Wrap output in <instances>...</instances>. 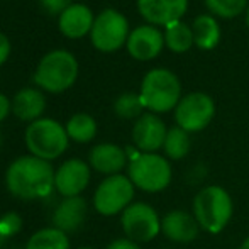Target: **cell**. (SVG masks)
I'll use <instances>...</instances> for the list:
<instances>
[{"mask_svg": "<svg viewBox=\"0 0 249 249\" xmlns=\"http://www.w3.org/2000/svg\"><path fill=\"white\" fill-rule=\"evenodd\" d=\"M194 39L200 50H213L220 41V27L212 16H198L194 20Z\"/></svg>", "mask_w": 249, "mask_h": 249, "instance_id": "cell-20", "label": "cell"}, {"mask_svg": "<svg viewBox=\"0 0 249 249\" xmlns=\"http://www.w3.org/2000/svg\"><path fill=\"white\" fill-rule=\"evenodd\" d=\"M41 5L44 7L48 14L51 16H61L70 5H71V0H41Z\"/></svg>", "mask_w": 249, "mask_h": 249, "instance_id": "cell-27", "label": "cell"}, {"mask_svg": "<svg viewBox=\"0 0 249 249\" xmlns=\"http://www.w3.org/2000/svg\"><path fill=\"white\" fill-rule=\"evenodd\" d=\"M92 10L83 3H71L61 16L58 17L59 33L68 39H80V37L90 34L93 27Z\"/></svg>", "mask_w": 249, "mask_h": 249, "instance_id": "cell-17", "label": "cell"}, {"mask_svg": "<svg viewBox=\"0 0 249 249\" xmlns=\"http://www.w3.org/2000/svg\"><path fill=\"white\" fill-rule=\"evenodd\" d=\"M65 127L68 138L75 142H82V144L90 142L97 136L95 119L90 114H85V112H78V114L71 115Z\"/></svg>", "mask_w": 249, "mask_h": 249, "instance_id": "cell-21", "label": "cell"}, {"mask_svg": "<svg viewBox=\"0 0 249 249\" xmlns=\"http://www.w3.org/2000/svg\"><path fill=\"white\" fill-rule=\"evenodd\" d=\"M26 146L29 153L44 161H53L59 158L70 144L66 127L54 119H37L31 122L26 129Z\"/></svg>", "mask_w": 249, "mask_h": 249, "instance_id": "cell-6", "label": "cell"}, {"mask_svg": "<svg viewBox=\"0 0 249 249\" xmlns=\"http://www.w3.org/2000/svg\"><path fill=\"white\" fill-rule=\"evenodd\" d=\"M188 0H138V10L153 26H170L183 17Z\"/></svg>", "mask_w": 249, "mask_h": 249, "instance_id": "cell-14", "label": "cell"}, {"mask_svg": "<svg viewBox=\"0 0 249 249\" xmlns=\"http://www.w3.org/2000/svg\"><path fill=\"white\" fill-rule=\"evenodd\" d=\"M192 213L197 219L202 231L219 234L227 227L234 213V203L229 192L219 185L203 187L194 197Z\"/></svg>", "mask_w": 249, "mask_h": 249, "instance_id": "cell-2", "label": "cell"}, {"mask_svg": "<svg viewBox=\"0 0 249 249\" xmlns=\"http://www.w3.org/2000/svg\"><path fill=\"white\" fill-rule=\"evenodd\" d=\"M121 226L125 237L134 243H149L161 232V217L146 202H132L121 213Z\"/></svg>", "mask_w": 249, "mask_h": 249, "instance_id": "cell-9", "label": "cell"}, {"mask_svg": "<svg viewBox=\"0 0 249 249\" xmlns=\"http://www.w3.org/2000/svg\"><path fill=\"white\" fill-rule=\"evenodd\" d=\"M144 108L153 114L175 110L181 100V85L173 71L156 68L146 73L139 92Z\"/></svg>", "mask_w": 249, "mask_h": 249, "instance_id": "cell-3", "label": "cell"}, {"mask_svg": "<svg viewBox=\"0 0 249 249\" xmlns=\"http://www.w3.org/2000/svg\"><path fill=\"white\" fill-rule=\"evenodd\" d=\"M10 56V41L3 33H0V66L9 59Z\"/></svg>", "mask_w": 249, "mask_h": 249, "instance_id": "cell-29", "label": "cell"}, {"mask_svg": "<svg viewBox=\"0 0 249 249\" xmlns=\"http://www.w3.org/2000/svg\"><path fill=\"white\" fill-rule=\"evenodd\" d=\"M16 249H17V248H16Z\"/></svg>", "mask_w": 249, "mask_h": 249, "instance_id": "cell-36", "label": "cell"}, {"mask_svg": "<svg viewBox=\"0 0 249 249\" xmlns=\"http://www.w3.org/2000/svg\"><path fill=\"white\" fill-rule=\"evenodd\" d=\"M44 108H46V99L39 89H22L12 99V114L22 122L31 124L41 119Z\"/></svg>", "mask_w": 249, "mask_h": 249, "instance_id": "cell-19", "label": "cell"}, {"mask_svg": "<svg viewBox=\"0 0 249 249\" xmlns=\"http://www.w3.org/2000/svg\"><path fill=\"white\" fill-rule=\"evenodd\" d=\"M205 5L215 16L231 19L248 9V0H205Z\"/></svg>", "mask_w": 249, "mask_h": 249, "instance_id": "cell-26", "label": "cell"}, {"mask_svg": "<svg viewBox=\"0 0 249 249\" xmlns=\"http://www.w3.org/2000/svg\"><path fill=\"white\" fill-rule=\"evenodd\" d=\"M127 177L139 190L158 194L170 187L173 170L166 156L158 153H138L129 161Z\"/></svg>", "mask_w": 249, "mask_h": 249, "instance_id": "cell-5", "label": "cell"}, {"mask_svg": "<svg viewBox=\"0 0 249 249\" xmlns=\"http://www.w3.org/2000/svg\"><path fill=\"white\" fill-rule=\"evenodd\" d=\"M5 187L16 198H46L54 188V168L33 154H26L9 164L5 171Z\"/></svg>", "mask_w": 249, "mask_h": 249, "instance_id": "cell-1", "label": "cell"}, {"mask_svg": "<svg viewBox=\"0 0 249 249\" xmlns=\"http://www.w3.org/2000/svg\"><path fill=\"white\" fill-rule=\"evenodd\" d=\"M90 177V164L78 158H71L59 164L54 171V188L63 198L80 197V194L89 187Z\"/></svg>", "mask_w": 249, "mask_h": 249, "instance_id": "cell-11", "label": "cell"}, {"mask_svg": "<svg viewBox=\"0 0 249 249\" xmlns=\"http://www.w3.org/2000/svg\"><path fill=\"white\" fill-rule=\"evenodd\" d=\"M89 164L92 170L102 175H119L129 164V156L125 149L112 142H100L93 146L89 154Z\"/></svg>", "mask_w": 249, "mask_h": 249, "instance_id": "cell-16", "label": "cell"}, {"mask_svg": "<svg viewBox=\"0 0 249 249\" xmlns=\"http://www.w3.org/2000/svg\"><path fill=\"white\" fill-rule=\"evenodd\" d=\"M246 24L249 27V3H248V9H246Z\"/></svg>", "mask_w": 249, "mask_h": 249, "instance_id": "cell-33", "label": "cell"}, {"mask_svg": "<svg viewBox=\"0 0 249 249\" xmlns=\"http://www.w3.org/2000/svg\"><path fill=\"white\" fill-rule=\"evenodd\" d=\"M76 249H93V248H76Z\"/></svg>", "mask_w": 249, "mask_h": 249, "instance_id": "cell-35", "label": "cell"}, {"mask_svg": "<svg viewBox=\"0 0 249 249\" xmlns=\"http://www.w3.org/2000/svg\"><path fill=\"white\" fill-rule=\"evenodd\" d=\"M24 249H70L68 234L56 227H44L29 237Z\"/></svg>", "mask_w": 249, "mask_h": 249, "instance_id": "cell-22", "label": "cell"}, {"mask_svg": "<svg viewBox=\"0 0 249 249\" xmlns=\"http://www.w3.org/2000/svg\"><path fill=\"white\" fill-rule=\"evenodd\" d=\"M200 226L194 213L187 210L175 209L161 217V234L166 239L178 244H188L200 234Z\"/></svg>", "mask_w": 249, "mask_h": 249, "instance_id": "cell-13", "label": "cell"}, {"mask_svg": "<svg viewBox=\"0 0 249 249\" xmlns=\"http://www.w3.org/2000/svg\"><path fill=\"white\" fill-rule=\"evenodd\" d=\"M194 29L187 26L185 22L178 20L170 26H166V33H164V44L170 48L173 53H187L194 46Z\"/></svg>", "mask_w": 249, "mask_h": 249, "instance_id": "cell-24", "label": "cell"}, {"mask_svg": "<svg viewBox=\"0 0 249 249\" xmlns=\"http://www.w3.org/2000/svg\"><path fill=\"white\" fill-rule=\"evenodd\" d=\"M107 249H141V246L138 243H134V241H131L129 237H119V239L112 241Z\"/></svg>", "mask_w": 249, "mask_h": 249, "instance_id": "cell-28", "label": "cell"}, {"mask_svg": "<svg viewBox=\"0 0 249 249\" xmlns=\"http://www.w3.org/2000/svg\"><path fill=\"white\" fill-rule=\"evenodd\" d=\"M237 249H249V236L243 241V243L239 244V248H237Z\"/></svg>", "mask_w": 249, "mask_h": 249, "instance_id": "cell-32", "label": "cell"}, {"mask_svg": "<svg viewBox=\"0 0 249 249\" xmlns=\"http://www.w3.org/2000/svg\"><path fill=\"white\" fill-rule=\"evenodd\" d=\"M144 104H142L139 93H122L114 102V112L121 119H136L138 121L142 115Z\"/></svg>", "mask_w": 249, "mask_h": 249, "instance_id": "cell-25", "label": "cell"}, {"mask_svg": "<svg viewBox=\"0 0 249 249\" xmlns=\"http://www.w3.org/2000/svg\"><path fill=\"white\" fill-rule=\"evenodd\" d=\"M125 46L134 59L149 61L163 50L164 34H161V31L154 26H139L129 34Z\"/></svg>", "mask_w": 249, "mask_h": 249, "instance_id": "cell-15", "label": "cell"}, {"mask_svg": "<svg viewBox=\"0 0 249 249\" xmlns=\"http://www.w3.org/2000/svg\"><path fill=\"white\" fill-rule=\"evenodd\" d=\"M0 148H2V134H0Z\"/></svg>", "mask_w": 249, "mask_h": 249, "instance_id": "cell-34", "label": "cell"}, {"mask_svg": "<svg viewBox=\"0 0 249 249\" xmlns=\"http://www.w3.org/2000/svg\"><path fill=\"white\" fill-rule=\"evenodd\" d=\"M190 149H192L190 132L183 131V129L178 127V125L168 129L166 139H164V144H163L164 156H166L168 160H173V161L183 160V158L188 156Z\"/></svg>", "mask_w": 249, "mask_h": 249, "instance_id": "cell-23", "label": "cell"}, {"mask_svg": "<svg viewBox=\"0 0 249 249\" xmlns=\"http://www.w3.org/2000/svg\"><path fill=\"white\" fill-rule=\"evenodd\" d=\"M10 239L9 232L5 231V227H3V224L0 222V249H3V246L7 244V241Z\"/></svg>", "mask_w": 249, "mask_h": 249, "instance_id": "cell-31", "label": "cell"}, {"mask_svg": "<svg viewBox=\"0 0 249 249\" xmlns=\"http://www.w3.org/2000/svg\"><path fill=\"white\" fill-rule=\"evenodd\" d=\"M215 114V104L207 93L194 92L181 97L175 108L177 125L187 132H200L212 122Z\"/></svg>", "mask_w": 249, "mask_h": 249, "instance_id": "cell-10", "label": "cell"}, {"mask_svg": "<svg viewBox=\"0 0 249 249\" xmlns=\"http://www.w3.org/2000/svg\"><path fill=\"white\" fill-rule=\"evenodd\" d=\"M10 110H12V102L9 100L7 95L0 93V122L5 121L7 115L10 114Z\"/></svg>", "mask_w": 249, "mask_h": 249, "instance_id": "cell-30", "label": "cell"}, {"mask_svg": "<svg viewBox=\"0 0 249 249\" xmlns=\"http://www.w3.org/2000/svg\"><path fill=\"white\" fill-rule=\"evenodd\" d=\"M136 187L129 177L119 173L100 181L93 194V207L100 215L112 217L122 213L134 200Z\"/></svg>", "mask_w": 249, "mask_h": 249, "instance_id": "cell-7", "label": "cell"}, {"mask_svg": "<svg viewBox=\"0 0 249 249\" xmlns=\"http://www.w3.org/2000/svg\"><path fill=\"white\" fill-rule=\"evenodd\" d=\"M78 78V61L70 51H50L39 61L34 73L37 89L50 93H61L68 90Z\"/></svg>", "mask_w": 249, "mask_h": 249, "instance_id": "cell-4", "label": "cell"}, {"mask_svg": "<svg viewBox=\"0 0 249 249\" xmlns=\"http://www.w3.org/2000/svg\"><path fill=\"white\" fill-rule=\"evenodd\" d=\"M129 22L115 9H105L93 20L90 31L92 44L102 53H114L127 43Z\"/></svg>", "mask_w": 249, "mask_h": 249, "instance_id": "cell-8", "label": "cell"}, {"mask_svg": "<svg viewBox=\"0 0 249 249\" xmlns=\"http://www.w3.org/2000/svg\"><path fill=\"white\" fill-rule=\"evenodd\" d=\"M87 210H89V205L82 195L65 198L53 213V227L63 231L65 234L75 232L85 222Z\"/></svg>", "mask_w": 249, "mask_h": 249, "instance_id": "cell-18", "label": "cell"}, {"mask_svg": "<svg viewBox=\"0 0 249 249\" xmlns=\"http://www.w3.org/2000/svg\"><path fill=\"white\" fill-rule=\"evenodd\" d=\"M168 129L166 124L153 112L142 114L132 127V141L141 153H156L163 149Z\"/></svg>", "mask_w": 249, "mask_h": 249, "instance_id": "cell-12", "label": "cell"}]
</instances>
